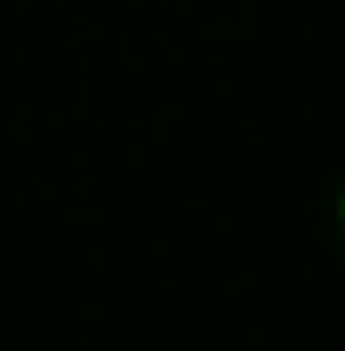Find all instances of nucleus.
<instances>
[]
</instances>
